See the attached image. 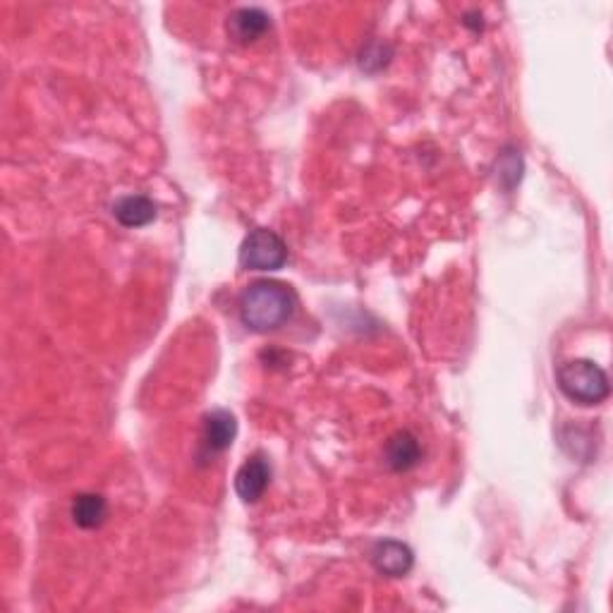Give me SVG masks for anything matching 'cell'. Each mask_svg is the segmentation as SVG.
I'll list each match as a JSON object with an SVG mask.
<instances>
[{"label": "cell", "instance_id": "cell-4", "mask_svg": "<svg viewBox=\"0 0 613 613\" xmlns=\"http://www.w3.org/2000/svg\"><path fill=\"white\" fill-rule=\"evenodd\" d=\"M372 563L381 575H388V578H403V575L410 573L412 563H415V556H412V549L408 544L396 542V539H384V542L374 546Z\"/></svg>", "mask_w": 613, "mask_h": 613}, {"label": "cell", "instance_id": "cell-1", "mask_svg": "<svg viewBox=\"0 0 613 613\" xmlns=\"http://www.w3.org/2000/svg\"><path fill=\"white\" fill-rule=\"evenodd\" d=\"M295 302V293L285 283L259 281L242 293L240 317L247 329L269 333L293 317Z\"/></svg>", "mask_w": 613, "mask_h": 613}, {"label": "cell", "instance_id": "cell-8", "mask_svg": "<svg viewBox=\"0 0 613 613\" xmlns=\"http://www.w3.org/2000/svg\"><path fill=\"white\" fill-rule=\"evenodd\" d=\"M420 455L422 448L417 436H412L410 432H398L386 441L384 463L391 467L393 472H405L420 463Z\"/></svg>", "mask_w": 613, "mask_h": 613}, {"label": "cell", "instance_id": "cell-5", "mask_svg": "<svg viewBox=\"0 0 613 613\" xmlns=\"http://www.w3.org/2000/svg\"><path fill=\"white\" fill-rule=\"evenodd\" d=\"M271 482V465L262 455H252L235 475V491L245 503H254L264 496Z\"/></svg>", "mask_w": 613, "mask_h": 613}, {"label": "cell", "instance_id": "cell-7", "mask_svg": "<svg viewBox=\"0 0 613 613\" xmlns=\"http://www.w3.org/2000/svg\"><path fill=\"white\" fill-rule=\"evenodd\" d=\"M235 434H238V422L235 415L228 410H214L204 417V448L209 453H221L233 443Z\"/></svg>", "mask_w": 613, "mask_h": 613}, {"label": "cell", "instance_id": "cell-11", "mask_svg": "<svg viewBox=\"0 0 613 613\" xmlns=\"http://www.w3.org/2000/svg\"><path fill=\"white\" fill-rule=\"evenodd\" d=\"M388 60H391V46L381 44V41H374L360 53V68L367 72H376L381 68H386Z\"/></svg>", "mask_w": 613, "mask_h": 613}, {"label": "cell", "instance_id": "cell-6", "mask_svg": "<svg viewBox=\"0 0 613 613\" xmlns=\"http://www.w3.org/2000/svg\"><path fill=\"white\" fill-rule=\"evenodd\" d=\"M271 17L262 8H238L228 17V36L238 44H252L269 32Z\"/></svg>", "mask_w": 613, "mask_h": 613}, {"label": "cell", "instance_id": "cell-9", "mask_svg": "<svg viewBox=\"0 0 613 613\" xmlns=\"http://www.w3.org/2000/svg\"><path fill=\"white\" fill-rule=\"evenodd\" d=\"M113 216L125 228H142L149 226L156 218V204L149 197H144V194H130V197L118 199L113 204Z\"/></svg>", "mask_w": 613, "mask_h": 613}, {"label": "cell", "instance_id": "cell-2", "mask_svg": "<svg viewBox=\"0 0 613 613\" xmlns=\"http://www.w3.org/2000/svg\"><path fill=\"white\" fill-rule=\"evenodd\" d=\"M558 386L580 405H599L609 398V376L590 360H570L558 367Z\"/></svg>", "mask_w": 613, "mask_h": 613}, {"label": "cell", "instance_id": "cell-3", "mask_svg": "<svg viewBox=\"0 0 613 613\" xmlns=\"http://www.w3.org/2000/svg\"><path fill=\"white\" fill-rule=\"evenodd\" d=\"M288 262V247L273 230L259 228L240 247V264L252 271H278Z\"/></svg>", "mask_w": 613, "mask_h": 613}, {"label": "cell", "instance_id": "cell-10", "mask_svg": "<svg viewBox=\"0 0 613 613\" xmlns=\"http://www.w3.org/2000/svg\"><path fill=\"white\" fill-rule=\"evenodd\" d=\"M108 515V503L99 494H80L72 501V520L82 530H94L101 527Z\"/></svg>", "mask_w": 613, "mask_h": 613}]
</instances>
